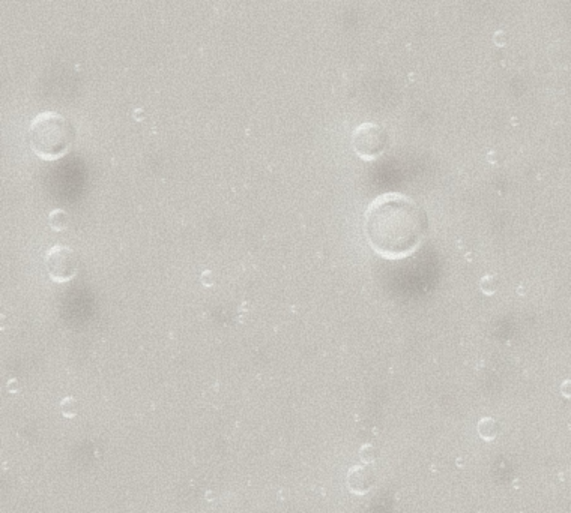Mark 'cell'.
Segmentation results:
<instances>
[{
    "instance_id": "6da1fadb",
    "label": "cell",
    "mask_w": 571,
    "mask_h": 513,
    "mask_svg": "<svg viewBox=\"0 0 571 513\" xmlns=\"http://www.w3.org/2000/svg\"><path fill=\"white\" fill-rule=\"evenodd\" d=\"M364 230L376 254L399 260L421 245L428 230V218L406 195L384 194L367 207Z\"/></svg>"
},
{
    "instance_id": "7a4b0ae2",
    "label": "cell",
    "mask_w": 571,
    "mask_h": 513,
    "mask_svg": "<svg viewBox=\"0 0 571 513\" xmlns=\"http://www.w3.org/2000/svg\"><path fill=\"white\" fill-rule=\"evenodd\" d=\"M32 150L44 161H54L64 156L74 141V128L68 119L56 111L38 114L29 126Z\"/></svg>"
},
{
    "instance_id": "3957f363",
    "label": "cell",
    "mask_w": 571,
    "mask_h": 513,
    "mask_svg": "<svg viewBox=\"0 0 571 513\" xmlns=\"http://www.w3.org/2000/svg\"><path fill=\"white\" fill-rule=\"evenodd\" d=\"M388 144V135L384 131V128L373 125V123H364L358 126L353 131L352 135V146L356 155L365 161H373L379 158Z\"/></svg>"
},
{
    "instance_id": "277c9868",
    "label": "cell",
    "mask_w": 571,
    "mask_h": 513,
    "mask_svg": "<svg viewBox=\"0 0 571 513\" xmlns=\"http://www.w3.org/2000/svg\"><path fill=\"white\" fill-rule=\"evenodd\" d=\"M45 267L53 281L68 282L77 273L79 260L71 248L64 245H54L45 254Z\"/></svg>"
},
{
    "instance_id": "5b68a950",
    "label": "cell",
    "mask_w": 571,
    "mask_h": 513,
    "mask_svg": "<svg viewBox=\"0 0 571 513\" xmlns=\"http://www.w3.org/2000/svg\"><path fill=\"white\" fill-rule=\"evenodd\" d=\"M376 480H377L376 471L370 467V464L352 467L347 471V477H346L347 488L353 494H359V495L370 492L373 486L376 485Z\"/></svg>"
},
{
    "instance_id": "8992f818",
    "label": "cell",
    "mask_w": 571,
    "mask_h": 513,
    "mask_svg": "<svg viewBox=\"0 0 571 513\" xmlns=\"http://www.w3.org/2000/svg\"><path fill=\"white\" fill-rule=\"evenodd\" d=\"M477 429H478V434L483 440L491 441L494 440L499 434V423L491 417H484L478 422Z\"/></svg>"
},
{
    "instance_id": "52a82bcc",
    "label": "cell",
    "mask_w": 571,
    "mask_h": 513,
    "mask_svg": "<svg viewBox=\"0 0 571 513\" xmlns=\"http://www.w3.org/2000/svg\"><path fill=\"white\" fill-rule=\"evenodd\" d=\"M48 221H50V227L56 231H62L68 227V215L62 209H54L50 213Z\"/></svg>"
},
{
    "instance_id": "ba28073f",
    "label": "cell",
    "mask_w": 571,
    "mask_h": 513,
    "mask_svg": "<svg viewBox=\"0 0 571 513\" xmlns=\"http://www.w3.org/2000/svg\"><path fill=\"white\" fill-rule=\"evenodd\" d=\"M60 410H62V414L65 417H74L79 413V402L74 398H71V396L65 398L60 402Z\"/></svg>"
},
{
    "instance_id": "9c48e42d",
    "label": "cell",
    "mask_w": 571,
    "mask_h": 513,
    "mask_svg": "<svg viewBox=\"0 0 571 513\" xmlns=\"http://www.w3.org/2000/svg\"><path fill=\"white\" fill-rule=\"evenodd\" d=\"M359 455H361V459H362L364 464H371L377 458V452H376V449L371 444L362 446L361 450H359Z\"/></svg>"
},
{
    "instance_id": "30bf717a",
    "label": "cell",
    "mask_w": 571,
    "mask_h": 513,
    "mask_svg": "<svg viewBox=\"0 0 571 513\" xmlns=\"http://www.w3.org/2000/svg\"><path fill=\"white\" fill-rule=\"evenodd\" d=\"M481 290L486 294H493L497 290V282L493 276H486L481 281Z\"/></svg>"
},
{
    "instance_id": "8fae6325",
    "label": "cell",
    "mask_w": 571,
    "mask_h": 513,
    "mask_svg": "<svg viewBox=\"0 0 571 513\" xmlns=\"http://www.w3.org/2000/svg\"><path fill=\"white\" fill-rule=\"evenodd\" d=\"M561 393H562L565 398H571V380H565V381L561 384Z\"/></svg>"
}]
</instances>
